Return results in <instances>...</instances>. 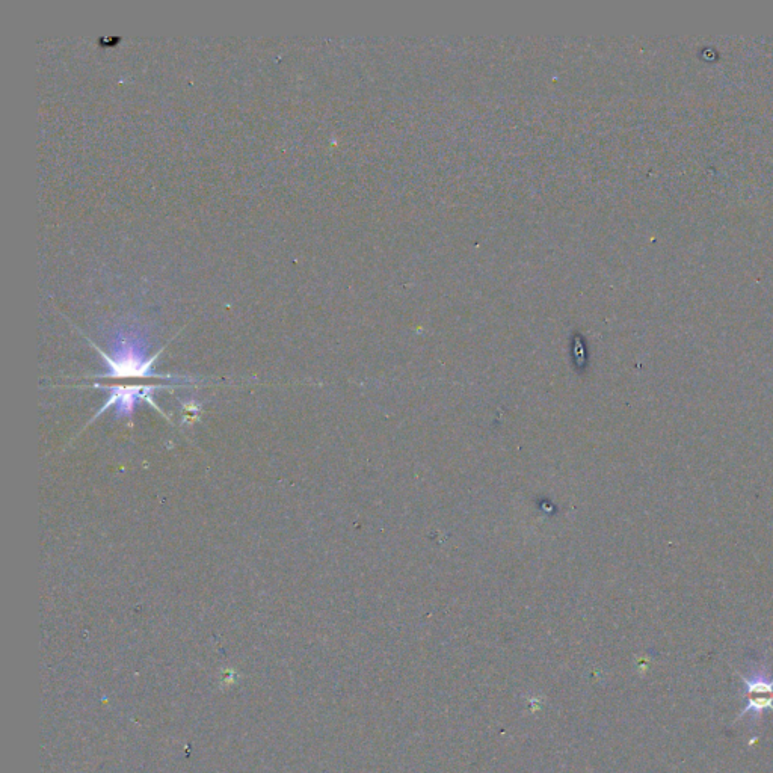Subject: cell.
I'll return each mask as SVG.
<instances>
[{
	"mask_svg": "<svg viewBox=\"0 0 773 773\" xmlns=\"http://www.w3.org/2000/svg\"><path fill=\"white\" fill-rule=\"evenodd\" d=\"M743 683H745V700L746 707L740 713L739 719L748 715V712L760 713L764 710H772L773 712V680H766V678H748L742 675Z\"/></svg>",
	"mask_w": 773,
	"mask_h": 773,
	"instance_id": "3",
	"label": "cell"
},
{
	"mask_svg": "<svg viewBox=\"0 0 773 773\" xmlns=\"http://www.w3.org/2000/svg\"><path fill=\"white\" fill-rule=\"evenodd\" d=\"M94 349L102 355L105 360L108 373H99V375L88 376V378H111V379H176V381H191V379L177 378L173 375H161L154 372V361L158 360L159 355L164 352L167 345L158 352V354L148 357L147 348H145L144 337L135 330L121 331L115 340L114 352L106 354L96 343L91 342Z\"/></svg>",
	"mask_w": 773,
	"mask_h": 773,
	"instance_id": "1",
	"label": "cell"
},
{
	"mask_svg": "<svg viewBox=\"0 0 773 773\" xmlns=\"http://www.w3.org/2000/svg\"><path fill=\"white\" fill-rule=\"evenodd\" d=\"M94 387L108 390L109 399L106 401V404L103 405L102 410H100L99 413L93 417V420L97 419L99 416H102V414L111 407H117V416H132L138 401L148 402V404H150L154 410H158L159 413L165 417V419L170 420L167 416H165L164 413H162L161 408L154 404L153 399H151L153 392H156V390L165 389L164 385H159V387H156V385H115V387H103V385H94ZM93 420H91V422H93Z\"/></svg>",
	"mask_w": 773,
	"mask_h": 773,
	"instance_id": "2",
	"label": "cell"
}]
</instances>
